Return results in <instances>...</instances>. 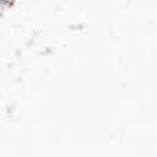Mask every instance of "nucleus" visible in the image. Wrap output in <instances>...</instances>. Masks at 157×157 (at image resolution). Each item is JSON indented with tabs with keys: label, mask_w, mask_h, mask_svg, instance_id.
<instances>
[]
</instances>
